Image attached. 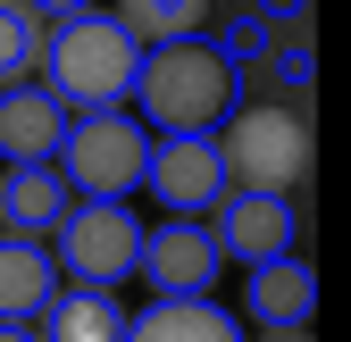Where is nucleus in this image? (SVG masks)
Wrapping results in <instances>:
<instances>
[{"label":"nucleus","instance_id":"1","mask_svg":"<svg viewBox=\"0 0 351 342\" xmlns=\"http://www.w3.org/2000/svg\"><path fill=\"white\" fill-rule=\"evenodd\" d=\"M134 75H143V42L117 9H75L51 17V42H42V83L75 109H134Z\"/></svg>","mask_w":351,"mask_h":342},{"label":"nucleus","instance_id":"2","mask_svg":"<svg viewBox=\"0 0 351 342\" xmlns=\"http://www.w3.org/2000/svg\"><path fill=\"white\" fill-rule=\"evenodd\" d=\"M134 117L151 134H217L234 117V59L209 51V42H167V51H143L134 75Z\"/></svg>","mask_w":351,"mask_h":342},{"label":"nucleus","instance_id":"3","mask_svg":"<svg viewBox=\"0 0 351 342\" xmlns=\"http://www.w3.org/2000/svg\"><path fill=\"white\" fill-rule=\"evenodd\" d=\"M59 176L75 184V200H134L151 184V125L134 109L75 117L67 142H59Z\"/></svg>","mask_w":351,"mask_h":342},{"label":"nucleus","instance_id":"4","mask_svg":"<svg viewBox=\"0 0 351 342\" xmlns=\"http://www.w3.org/2000/svg\"><path fill=\"white\" fill-rule=\"evenodd\" d=\"M217 159L243 192H293L310 176V125L285 109H234L217 125Z\"/></svg>","mask_w":351,"mask_h":342},{"label":"nucleus","instance_id":"5","mask_svg":"<svg viewBox=\"0 0 351 342\" xmlns=\"http://www.w3.org/2000/svg\"><path fill=\"white\" fill-rule=\"evenodd\" d=\"M51 250H59L67 284H109L117 292L125 276H143V218L125 200H75L51 234Z\"/></svg>","mask_w":351,"mask_h":342},{"label":"nucleus","instance_id":"6","mask_svg":"<svg viewBox=\"0 0 351 342\" xmlns=\"http://www.w3.org/2000/svg\"><path fill=\"white\" fill-rule=\"evenodd\" d=\"M234 192L226 159H217V134H159L151 142V200H167V218H201Z\"/></svg>","mask_w":351,"mask_h":342},{"label":"nucleus","instance_id":"7","mask_svg":"<svg viewBox=\"0 0 351 342\" xmlns=\"http://www.w3.org/2000/svg\"><path fill=\"white\" fill-rule=\"evenodd\" d=\"M217 267H226V242H217V226H201V218H167L159 234H143L151 292H176V301L217 292Z\"/></svg>","mask_w":351,"mask_h":342},{"label":"nucleus","instance_id":"8","mask_svg":"<svg viewBox=\"0 0 351 342\" xmlns=\"http://www.w3.org/2000/svg\"><path fill=\"white\" fill-rule=\"evenodd\" d=\"M75 109L51 92V83H0V159L9 167H59V142H67Z\"/></svg>","mask_w":351,"mask_h":342},{"label":"nucleus","instance_id":"9","mask_svg":"<svg viewBox=\"0 0 351 342\" xmlns=\"http://www.w3.org/2000/svg\"><path fill=\"white\" fill-rule=\"evenodd\" d=\"M59 292H67L59 250L42 242V234H9V226H0V317H9V326H34Z\"/></svg>","mask_w":351,"mask_h":342},{"label":"nucleus","instance_id":"10","mask_svg":"<svg viewBox=\"0 0 351 342\" xmlns=\"http://www.w3.org/2000/svg\"><path fill=\"white\" fill-rule=\"evenodd\" d=\"M217 242H226V259H243V267H268V259H285L293 250V200L285 192H226L217 200Z\"/></svg>","mask_w":351,"mask_h":342},{"label":"nucleus","instance_id":"11","mask_svg":"<svg viewBox=\"0 0 351 342\" xmlns=\"http://www.w3.org/2000/svg\"><path fill=\"white\" fill-rule=\"evenodd\" d=\"M125 326H134V317H125V301L109 284H67L59 301L34 317L42 342H125Z\"/></svg>","mask_w":351,"mask_h":342},{"label":"nucleus","instance_id":"12","mask_svg":"<svg viewBox=\"0 0 351 342\" xmlns=\"http://www.w3.org/2000/svg\"><path fill=\"white\" fill-rule=\"evenodd\" d=\"M67 209H75V184L59 167H9V176H0V226L9 234H42L51 242Z\"/></svg>","mask_w":351,"mask_h":342},{"label":"nucleus","instance_id":"13","mask_svg":"<svg viewBox=\"0 0 351 342\" xmlns=\"http://www.w3.org/2000/svg\"><path fill=\"white\" fill-rule=\"evenodd\" d=\"M125 342H243V326L217 309V292H193V301L159 292V301L125 326Z\"/></svg>","mask_w":351,"mask_h":342},{"label":"nucleus","instance_id":"14","mask_svg":"<svg viewBox=\"0 0 351 342\" xmlns=\"http://www.w3.org/2000/svg\"><path fill=\"white\" fill-rule=\"evenodd\" d=\"M310 309H318V276L293 259H268V267H251V317L268 326V334H293V326H310Z\"/></svg>","mask_w":351,"mask_h":342},{"label":"nucleus","instance_id":"15","mask_svg":"<svg viewBox=\"0 0 351 342\" xmlns=\"http://www.w3.org/2000/svg\"><path fill=\"white\" fill-rule=\"evenodd\" d=\"M42 42H51V17L34 0H0V83H34L42 75Z\"/></svg>","mask_w":351,"mask_h":342},{"label":"nucleus","instance_id":"16","mask_svg":"<svg viewBox=\"0 0 351 342\" xmlns=\"http://www.w3.org/2000/svg\"><path fill=\"white\" fill-rule=\"evenodd\" d=\"M117 17L134 25L143 51H167V42H193L209 25V0H117Z\"/></svg>","mask_w":351,"mask_h":342},{"label":"nucleus","instance_id":"17","mask_svg":"<svg viewBox=\"0 0 351 342\" xmlns=\"http://www.w3.org/2000/svg\"><path fill=\"white\" fill-rule=\"evenodd\" d=\"M42 17H75V9H93V0H34Z\"/></svg>","mask_w":351,"mask_h":342},{"label":"nucleus","instance_id":"18","mask_svg":"<svg viewBox=\"0 0 351 342\" xmlns=\"http://www.w3.org/2000/svg\"><path fill=\"white\" fill-rule=\"evenodd\" d=\"M0 342H42L34 326H9V317H0Z\"/></svg>","mask_w":351,"mask_h":342},{"label":"nucleus","instance_id":"19","mask_svg":"<svg viewBox=\"0 0 351 342\" xmlns=\"http://www.w3.org/2000/svg\"><path fill=\"white\" fill-rule=\"evenodd\" d=\"M268 342H310V334H301V326H293V334H268Z\"/></svg>","mask_w":351,"mask_h":342}]
</instances>
